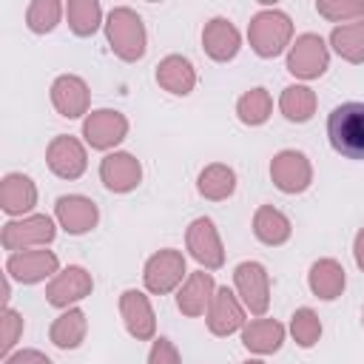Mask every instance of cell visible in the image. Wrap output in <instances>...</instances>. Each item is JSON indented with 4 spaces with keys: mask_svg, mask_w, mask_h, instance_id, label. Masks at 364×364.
<instances>
[{
    "mask_svg": "<svg viewBox=\"0 0 364 364\" xmlns=\"http://www.w3.org/2000/svg\"><path fill=\"white\" fill-rule=\"evenodd\" d=\"M236 111H239V119H242L245 125H262V122L267 119V114H270V97H267V91H264V88L247 91V94L239 100Z\"/></svg>",
    "mask_w": 364,
    "mask_h": 364,
    "instance_id": "1f68e13d",
    "label": "cell"
},
{
    "mask_svg": "<svg viewBox=\"0 0 364 364\" xmlns=\"http://www.w3.org/2000/svg\"><path fill=\"white\" fill-rule=\"evenodd\" d=\"M327 68V48L321 43L318 34H301L287 57V71L304 80H313L318 74H324Z\"/></svg>",
    "mask_w": 364,
    "mask_h": 364,
    "instance_id": "8992f818",
    "label": "cell"
},
{
    "mask_svg": "<svg viewBox=\"0 0 364 364\" xmlns=\"http://www.w3.org/2000/svg\"><path fill=\"white\" fill-rule=\"evenodd\" d=\"M65 14H68L71 31L80 34V37L94 34L97 26H100V3L97 0H71L65 6Z\"/></svg>",
    "mask_w": 364,
    "mask_h": 364,
    "instance_id": "f1b7e54d",
    "label": "cell"
},
{
    "mask_svg": "<svg viewBox=\"0 0 364 364\" xmlns=\"http://www.w3.org/2000/svg\"><path fill=\"white\" fill-rule=\"evenodd\" d=\"M82 336H85V313L77 310V307L68 310V313H63V316L51 324V341H54L57 347H63V350L80 347Z\"/></svg>",
    "mask_w": 364,
    "mask_h": 364,
    "instance_id": "4316f807",
    "label": "cell"
},
{
    "mask_svg": "<svg viewBox=\"0 0 364 364\" xmlns=\"http://www.w3.org/2000/svg\"><path fill=\"white\" fill-rule=\"evenodd\" d=\"M293 34V26H290V17L282 14V11H259L247 28V37H250V46L259 57H276L284 51L287 40Z\"/></svg>",
    "mask_w": 364,
    "mask_h": 364,
    "instance_id": "3957f363",
    "label": "cell"
},
{
    "mask_svg": "<svg viewBox=\"0 0 364 364\" xmlns=\"http://www.w3.org/2000/svg\"><path fill=\"white\" fill-rule=\"evenodd\" d=\"M125 131H128V122L117 111H94L82 125V134L91 148H111L125 136Z\"/></svg>",
    "mask_w": 364,
    "mask_h": 364,
    "instance_id": "30bf717a",
    "label": "cell"
},
{
    "mask_svg": "<svg viewBox=\"0 0 364 364\" xmlns=\"http://www.w3.org/2000/svg\"><path fill=\"white\" fill-rule=\"evenodd\" d=\"M290 330H293V336H296V341L301 347H313L318 341V336H321V324H318V318H316V313L310 307H301V310L293 313Z\"/></svg>",
    "mask_w": 364,
    "mask_h": 364,
    "instance_id": "d6a6232c",
    "label": "cell"
},
{
    "mask_svg": "<svg viewBox=\"0 0 364 364\" xmlns=\"http://www.w3.org/2000/svg\"><path fill=\"white\" fill-rule=\"evenodd\" d=\"M355 262H358V267L364 270V228H361L358 236H355Z\"/></svg>",
    "mask_w": 364,
    "mask_h": 364,
    "instance_id": "74e56055",
    "label": "cell"
},
{
    "mask_svg": "<svg viewBox=\"0 0 364 364\" xmlns=\"http://www.w3.org/2000/svg\"><path fill=\"white\" fill-rule=\"evenodd\" d=\"M233 185H236V176L230 168L225 165H210L199 173V193L208 196V199H225L233 193Z\"/></svg>",
    "mask_w": 364,
    "mask_h": 364,
    "instance_id": "f546056e",
    "label": "cell"
},
{
    "mask_svg": "<svg viewBox=\"0 0 364 364\" xmlns=\"http://www.w3.org/2000/svg\"><path fill=\"white\" fill-rule=\"evenodd\" d=\"M139 162L131 156V154H108L100 165V176L105 182L108 191H117V193H125L131 188L139 185Z\"/></svg>",
    "mask_w": 364,
    "mask_h": 364,
    "instance_id": "4fadbf2b",
    "label": "cell"
},
{
    "mask_svg": "<svg viewBox=\"0 0 364 364\" xmlns=\"http://www.w3.org/2000/svg\"><path fill=\"white\" fill-rule=\"evenodd\" d=\"M330 145L347 159H364V102H341L327 117Z\"/></svg>",
    "mask_w": 364,
    "mask_h": 364,
    "instance_id": "6da1fadb",
    "label": "cell"
},
{
    "mask_svg": "<svg viewBox=\"0 0 364 364\" xmlns=\"http://www.w3.org/2000/svg\"><path fill=\"white\" fill-rule=\"evenodd\" d=\"M88 293H91V276L82 267H77V264L63 270V273H57L54 282L46 290L48 304H54V307H68L71 301H80Z\"/></svg>",
    "mask_w": 364,
    "mask_h": 364,
    "instance_id": "7c38bea8",
    "label": "cell"
},
{
    "mask_svg": "<svg viewBox=\"0 0 364 364\" xmlns=\"http://www.w3.org/2000/svg\"><path fill=\"white\" fill-rule=\"evenodd\" d=\"M37 202V188L28 176L23 173H6L3 176V185H0V205L9 216H17V213H26L31 210Z\"/></svg>",
    "mask_w": 364,
    "mask_h": 364,
    "instance_id": "9a60e30c",
    "label": "cell"
},
{
    "mask_svg": "<svg viewBox=\"0 0 364 364\" xmlns=\"http://www.w3.org/2000/svg\"><path fill=\"white\" fill-rule=\"evenodd\" d=\"M57 219L68 233H85L97 225V205L85 196H60Z\"/></svg>",
    "mask_w": 364,
    "mask_h": 364,
    "instance_id": "2e32d148",
    "label": "cell"
},
{
    "mask_svg": "<svg viewBox=\"0 0 364 364\" xmlns=\"http://www.w3.org/2000/svg\"><path fill=\"white\" fill-rule=\"evenodd\" d=\"M48 168L63 179H77L85 171V151L74 136H57L48 145Z\"/></svg>",
    "mask_w": 364,
    "mask_h": 364,
    "instance_id": "8fae6325",
    "label": "cell"
},
{
    "mask_svg": "<svg viewBox=\"0 0 364 364\" xmlns=\"http://www.w3.org/2000/svg\"><path fill=\"white\" fill-rule=\"evenodd\" d=\"M233 282H236L239 296L250 307V313H264L267 310V301H270V279H267V270L259 262H242L233 270Z\"/></svg>",
    "mask_w": 364,
    "mask_h": 364,
    "instance_id": "5b68a950",
    "label": "cell"
},
{
    "mask_svg": "<svg viewBox=\"0 0 364 364\" xmlns=\"http://www.w3.org/2000/svg\"><path fill=\"white\" fill-rule=\"evenodd\" d=\"M284 341V327L273 318H262V321H250L242 333V344L253 353H273L279 350Z\"/></svg>",
    "mask_w": 364,
    "mask_h": 364,
    "instance_id": "44dd1931",
    "label": "cell"
},
{
    "mask_svg": "<svg viewBox=\"0 0 364 364\" xmlns=\"http://www.w3.org/2000/svg\"><path fill=\"white\" fill-rule=\"evenodd\" d=\"M316 11L330 17V20H344V17H364V3H327L318 0Z\"/></svg>",
    "mask_w": 364,
    "mask_h": 364,
    "instance_id": "836d02e7",
    "label": "cell"
},
{
    "mask_svg": "<svg viewBox=\"0 0 364 364\" xmlns=\"http://www.w3.org/2000/svg\"><path fill=\"white\" fill-rule=\"evenodd\" d=\"M310 287L318 299H336L344 290V270L333 259H321L310 267Z\"/></svg>",
    "mask_w": 364,
    "mask_h": 364,
    "instance_id": "cb8c5ba5",
    "label": "cell"
},
{
    "mask_svg": "<svg viewBox=\"0 0 364 364\" xmlns=\"http://www.w3.org/2000/svg\"><path fill=\"white\" fill-rule=\"evenodd\" d=\"M270 176L284 193H301L310 185V162L299 151H282L270 165Z\"/></svg>",
    "mask_w": 364,
    "mask_h": 364,
    "instance_id": "ba28073f",
    "label": "cell"
},
{
    "mask_svg": "<svg viewBox=\"0 0 364 364\" xmlns=\"http://www.w3.org/2000/svg\"><path fill=\"white\" fill-rule=\"evenodd\" d=\"M210 293H213V279H210V273H193V276L185 282V287L179 290L176 304H179L182 313L199 316V313H205V304L213 299Z\"/></svg>",
    "mask_w": 364,
    "mask_h": 364,
    "instance_id": "603a6c76",
    "label": "cell"
},
{
    "mask_svg": "<svg viewBox=\"0 0 364 364\" xmlns=\"http://www.w3.org/2000/svg\"><path fill=\"white\" fill-rule=\"evenodd\" d=\"M247 364H262V361H247Z\"/></svg>",
    "mask_w": 364,
    "mask_h": 364,
    "instance_id": "f35d334b",
    "label": "cell"
},
{
    "mask_svg": "<svg viewBox=\"0 0 364 364\" xmlns=\"http://www.w3.org/2000/svg\"><path fill=\"white\" fill-rule=\"evenodd\" d=\"M202 43H205V51H208L213 60L225 63V60L236 57V51H239V31L230 26V20L213 17V20L205 26V31H202Z\"/></svg>",
    "mask_w": 364,
    "mask_h": 364,
    "instance_id": "e0dca14e",
    "label": "cell"
},
{
    "mask_svg": "<svg viewBox=\"0 0 364 364\" xmlns=\"http://www.w3.org/2000/svg\"><path fill=\"white\" fill-rule=\"evenodd\" d=\"M148 364H179V355L168 338H156L148 355Z\"/></svg>",
    "mask_w": 364,
    "mask_h": 364,
    "instance_id": "d590c367",
    "label": "cell"
},
{
    "mask_svg": "<svg viewBox=\"0 0 364 364\" xmlns=\"http://www.w3.org/2000/svg\"><path fill=\"white\" fill-rule=\"evenodd\" d=\"M188 247L193 253L196 262H202L205 267H219L225 253H222V245H219V236H216V228L210 219H196L188 230Z\"/></svg>",
    "mask_w": 364,
    "mask_h": 364,
    "instance_id": "5bb4252c",
    "label": "cell"
},
{
    "mask_svg": "<svg viewBox=\"0 0 364 364\" xmlns=\"http://www.w3.org/2000/svg\"><path fill=\"white\" fill-rule=\"evenodd\" d=\"M242 321H245V316H242V307H239V301L233 299V293H230L228 287L216 290V296L210 299V313H208V327H210V333L228 336V333L239 330Z\"/></svg>",
    "mask_w": 364,
    "mask_h": 364,
    "instance_id": "ac0fdd59",
    "label": "cell"
},
{
    "mask_svg": "<svg viewBox=\"0 0 364 364\" xmlns=\"http://www.w3.org/2000/svg\"><path fill=\"white\" fill-rule=\"evenodd\" d=\"M253 230H256V236H259L264 245H282V242H287V236H290V219H287L284 213H279L276 208L264 205V208L256 210Z\"/></svg>",
    "mask_w": 364,
    "mask_h": 364,
    "instance_id": "d4e9b609",
    "label": "cell"
},
{
    "mask_svg": "<svg viewBox=\"0 0 364 364\" xmlns=\"http://www.w3.org/2000/svg\"><path fill=\"white\" fill-rule=\"evenodd\" d=\"M156 80L159 85H165L171 94H188L196 82V74H193V65L185 60V57H165L156 68Z\"/></svg>",
    "mask_w": 364,
    "mask_h": 364,
    "instance_id": "7402d4cb",
    "label": "cell"
},
{
    "mask_svg": "<svg viewBox=\"0 0 364 364\" xmlns=\"http://www.w3.org/2000/svg\"><path fill=\"white\" fill-rule=\"evenodd\" d=\"M185 273V259L176 250H159L145 264V284L151 293H168Z\"/></svg>",
    "mask_w": 364,
    "mask_h": 364,
    "instance_id": "9c48e42d",
    "label": "cell"
},
{
    "mask_svg": "<svg viewBox=\"0 0 364 364\" xmlns=\"http://www.w3.org/2000/svg\"><path fill=\"white\" fill-rule=\"evenodd\" d=\"M105 31H108V43L111 48L122 57V60H139L145 54V28H142V20L136 11L119 6L108 14V23H105Z\"/></svg>",
    "mask_w": 364,
    "mask_h": 364,
    "instance_id": "7a4b0ae2",
    "label": "cell"
},
{
    "mask_svg": "<svg viewBox=\"0 0 364 364\" xmlns=\"http://www.w3.org/2000/svg\"><path fill=\"white\" fill-rule=\"evenodd\" d=\"M60 14H63V6L57 0H34L26 11V23L34 34H46L60 23Z\"/></svg>",
    "mask_w": 364,
    "mask_h": 364,
    "instance_id": "4dcf8cb0",
    "label": "cell"
},
{
    "mask_svg": "<svg viewBox=\"0 0 364 364\" xmlns=\"http://www.w3.org/2000/svg\"><path fill=\"white\" fill-rule=\"evenodd\" d=\"M51 102L63 117H80L88 108V88L80 77H60L51 85Z\"/></svg>",
    "mask_w": 364,
    "mask_h": 364,
    "instance_id": "ffe728a7",
    "label": "cell"
},
{
    "mask_svg": "<svg viewBox=\"0 0 364 364\" xmlns=\"http://www.w3.org/2000/svg\"><path fill=\"white\" fill-rule=\"evenodd\" d=\"M119 310L125 316V327L131 336H136V338L154 336V310L139 290H125L119 299Z\"/></svg>",
    "mask_w": 364,
    "mask_h": 364,
    "instance_id": "d6986e66",
    "label": "cell"
},
{
    "mask_svg": "<svg viewBox=\"0 0 364 364\" xmlns=\"http://www.w3.org/2000/svg\"><path fill=\"white\" fill-rule=\"evenodd\" d=\"M9 276H14L23 284H34L48 279L51 273H57V256L51 250H20L11 253L6 262Z\"/></svg>",
    "mask_w": 364,
    "mask_h": 364,
    "instance_id": "52a82bcc",
    "label": "cell"
},
{
    "mask_svg": "<svg viewBox=\"0 0 364 364\" xmlns=\"http://www.w3.org/2000/svg\"><path fill=\"white\" fill-rule=\"evenodd\" d=\"M3 247L6 250H28L34 245H48L54 239V222L43 213L28 216L23 222H9L3 225Z\"/></svg>",
    "mask_w": 364,
    "mask_h": 364,
    "instance_id": "277c9868",
    "label": "cell"
},
{
    "mask_svg": "<svg viewBox=\"0 0 364 364\" xmlns=\"http://www.w3.org/2000/svg\"><path fill=\"white\" fill-rule=\"evenodd\" d=\"M279 105H282L287 119L307 122L313 117V108H316V94L310 88H304V85H290V88H284Z\"/></svg>",
    "mask_w": 364,
    "mask_h": 364,
    "instance_id": "83f0119b",
    "label": "cell"
},
{
    "mask_svg": "<svg viewBox=\"0 0 364 364\" xmlns=\"http://www.w3.org/2000/svg\"><path fill=\"white\" fill-rule=\"evenodd\" d=\"M0 324H3V355L9 358V350L17 344V336L23 333V318H20V313H14V310L6 307Z\"/></svg>",
    "mask_w": 364,
    "mask_h": 364,
    "instance_id": "e575fe53",
    "label": "cell"
},
{
    "mask_svg": "<svg viewBox=\"0 0 364 364\" xmlns=\"http://www.w3.org/2000/svg\"><path fill=\"white\" fill-rule=\"evenodd\" d=\"M6 364H51V361H48L43 353H37V350H23V353L9 355Z\"/></svg>",
    "mask_w": 364,
    "mask_h": 364,
    "instance_id": "8d00e7d4",
    "label": "cell"
},
{
    "mask_svg": "<svg viewBox=\"0 0 364 364\" xmlns=\"http://www.w3.org/2000/svg\"><path fill=\"white\" fill-rule=\"evenodd\" d=\"M330 43H333V48H336L344 60H350V63H361V60H364V17L347 23V26L333 28Z\"/></svg>",
    "mask_w": 364,
    "mask_h": 364,
    "instance_id": "484cf974",
    "label": "cell"
}]
</instances>
